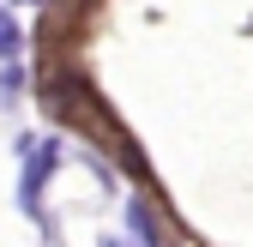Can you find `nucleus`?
Wrapping results in <instances>:
<instances>
[{
	"label": "nucleus",
	"instance_id": "f257e3e1",
	"mask_svg": "<svg viewBox=\"0 0 253 247\" xmlns=\"http://www.w3.org/2000/svg\"><path fill=\"white\" fill-rule=\"evenodd\" d=\"M48 163H54V145H42L37 163L24 169V205H30V211H37V193H42V181H48Z\"/></svg>",
	"mask_w": 253,
	"mask_h": 247
},
{
	"label": "nucleus",
	"instance_id": "f03ea898",
	"mask_svg": "<svg viewBox=\"0 0 253 247\" xmlns=\"http://www.w3.org/2000/svg\"><path fill=\"white\" fill-rule=\"evenodd\" d=\"M126 217H133V235H139V241H157V223H151V205H133Z\"/></svg>",
	"mask_w": 253,
	"mask_h": 247
},
{
	"label": "nucleus",
	"instance_id": "7ed1b4c3",
	"mask_svg": "<svg viewBox=\"0 0 253 247\" xmlns=\"http://www.w3.org/2000/svg\"><path fill=\"white\" fill-rule=\"evenodd\" d=\"M6 54H18V24H12V12H0V60Z\"/></svg>",
	"mask_w": 253,
	"mask_h": 247
}]
</instances>
